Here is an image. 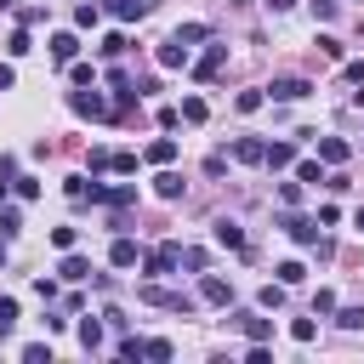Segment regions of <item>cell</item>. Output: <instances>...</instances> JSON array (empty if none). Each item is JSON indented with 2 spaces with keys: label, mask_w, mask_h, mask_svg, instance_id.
Instances as JSON below:
<instances>
[{
  "label": "cell",
  "mask_w": 364,
  "mask_h": 364,
  "mask_svg": "<svg viewBox=\"0 0 364 364\" xmlns=\"http://www.w3.org/2000/svg\"><path fill=\"white\" fill-rule=\"evenodd\" d=\"M307 91H313V80H296V74H290V80H273L267 97H273V103H302Z\"/></svg>",
  "instance_id": "cell-1"
},
{
  "label": "cell",
  "mask_w": 364,
  "mask_h": 364,
  "mask_svg": "<svg viewBox=\"0 0 364 364\" xmlns=\"http://www.w3.org/2000/svg\"><path fill=\"white\" fill-rule=\"evenodd\" d=\"M176 256H182L176 245H160V251H148V262H143V273H148V279H165V273L176 267Z\"/></svg>",
  "instance_id": "cell-2"
},
{
  "label": "cell",
  "mask_w": 364,
  "mask_h": 364,
  "mask_svg": "<svg viewBox=\"0 0 364 364\" xmlns=\"http://www.w3.org/2000/svg\"><path fill=\"white\" fill-rule=\"evenodd\" d=\"M69 108H74V114H85V120H108V103L97 97V91H74Z\"/></svg>",
  "instance_id": "cell-3"
},
{
  "label": "cell",
  "mask_w": 364,
  "mask_h": 364,
  "mask_svg": "<svg viewBox=\"0 0 364 364\" xmlns=\"http://www.w3.org/2000/svg\"><path fill=\"white\" fill-rule=\"evenodd\" d=\"M234 325H239L251 342H267V336H273V318H262V313H234Z\"/></svg>",
  "instance_id": "cell-4"
},
{
  "label": "cell",
  "mask_w": 364,
  "mask_h": 364,
  "mask_svg": "<svg viewBox=\"0 0 364 364\" xmlns=\"http://www.w3.org/2000/svg\"><path fill=\"white\" fill-rule=\"evenodd\" d=\"M200 296H205L211 307H227V296H234V285H227V279H216V273H205V279H200Z\"/></svg>",
  "instance_id": "cell-5"
},
{
  "label": "cell",
  "mask_w": 364,
  "mask_h": 364,
  "mask_svg": "<svg viewBox=\"0 0 364 364\" xmlns=\"http://www.w3.org/2000/svg\"><path fill=\"white\" fill-rule=\"evenodd\" d=\"M285 234H290L296 245H318V222H307V216H285Z\"/></svg>",
  "instance_id": "cell-6"
},
{
  "label": "cell",
  "mask_w": 364,
  "mask_h": 364,
  "mask_svg": "<svg viewBox=\"0 0 364 364\" xmlns=\"http://www.w3.org/2000/svg\"><path fill=\"white\" fill-rule=\"evenodd\" d=\"M222 63H227V46H211V52L200 57V69H194V80H216V74H222Z\"/></svg>",
  "instance_id": "cell-7"
},
{
  "label": "cell",
  "mask_w": 364,
  "mask_h": 364,
  "mask_svg": "<svg viewBox=\"0 0 364 364\" xmlns=\"http://www.w3.org/2000/svg\"><path fill=\"white\" fill-rule=\"evenodd\" d=\"M52 57H57V63H74V57H80V34H69V29L52 34Z\"/></svg>",
  "instance_id": "cell-8"
},
{
  "label": "cell",
  "mask_w": 364,
  "mask_h": 364,
  "mask_svg": "<svg viewBox=\"0 0 364 364\" xmlns=\"http://www.w3.org/2000/svg\"><path fill=\"white\" fill-rule=\"evenodd\" d=\"M262 165H267V171H285V165H296V148H290V143H267Z\"/></svg>",
  "instance_id": "cell-9"
},
{
  "label": "cell",
  "mask_w": 364,
  "mask_h": 364,
  "mask_svg": "<svg viewBox=\"0 0 364 364\" xmlns=\"http://www.w3.org/2000/svg\"><path fill=\"white\" fill-rule=\"evenodd\" d=\"M143 160H148V165H171V160H176V136H154Z\"/></svg>",
  "instance_id": "cell-10"
},
{
  "label": "cell",
  "mask_w": 364,
  "mask_h": 364,
  "mask_svg": "<svg viewBox=\"0 0 364 364\" xmlns=\"http://www.w3.org/2000/svg\"><path fill=\"white\" fill-rule=\"evenodd\" d=\"M262 154H267V143H256V136H239V143H234V160L239 165H262Z\"/></svg>",
  "instance_id": "cell-11"
},
{
  "label": "cell",
  "mask_w": 364,
  "mask_h": 364,
  "mask_svg": "<svg viewBox=\"0 0 364 364\" xmlns=\"http://www.w3.org/2000/svg\"><path fill=\"white\" fill-rule=\"evenodd\" d=\"M211 234H216V245H227V251H245V234H239V222H227V216H222V222L211 227Z\"/></svg>",
  "instance_id": "cell-12"
},
{
  "label": "cell",
  "mask_w": 364,
  "mask_h": 364,
  "mask_svg": "<svg viewBox=\"0 0 364 364\" xmlns=\"http://www.w3.org/2000/svg\"><path fill=\"white\" fill-rule=\"evenodd\" d=\"M160 69H188V46H182V40H165V46H160Z\"/></svg>",
  "instance_id": "cell-13"
},
{
  "label": "cell",
  "mask_w": 364,
  "mask_h": 364,
  "mask_svg": "<svg viewBox=\"0 0 364 364\" xmlns=\"http://www.w3.org/2000/svg\"><path fill=\"white\" fill-rule=\"evenodd\" d=\"M318 160L325 165H347V143L342 136H318Z\"/></svg>",
  "instance_id": "cell-14"
},
{
  "label": "cell",
  "mask_w": 364,
  "mask_h": 364,
  "mask_svg": "<svg viewBox=\"0 0 364 364\" xmlns=\"http://www.w3.org/2000/svg\"><path fill=\"white\" fill-rule=\"evenodd\" d=\"M57 273L80 285V279H91V262H85V256H74V251H63V267H57Z\"/></svg>",
  "instance_id": "cell-15"
},
{
  "label": "cell",
  "mask_w": 364,
  "mask_h": 364,
  "mask_svg": "<svg viewBox=\"0 0 364 364\" xmlns=\"http://www.w3.org/2000/svg\"><path fill=\"white\" fill-rule=\"evenodd\" d=\"M108 262L114 267H136V239H114L108 245Z\"/></svg>",
  "instance_id": "cell-16"
},
{
  "label": "cell",
  "mask_w": 364,
  "mask_h": 364,
  "mask_svg": "<svg viewBox=\"0 0 364 364\" xmlns=\"http://www.w3.org/2000/svg\"><path fill=\"white\" fill-rule=\"evenodd\" d=\"M154 194H160V200H182V176H176V171H160V176H154Z\"/></svg>",
  "instance_id": "cell-17"
},
{
  "label": "cell",
  "mask_w": 364,
  "mask_h": 364,
  "mask_svg": "<svg viewBox=\"0 0 364 364\" xmlns=\"http://www.w3.org/2000/svg\"><path fill=\"white\" fill-rule=\"evenodd\" d=\"M97 18H103V0H80V6H74V23L80 29H97Z\"/></svg>",
  "instance_id": "cell-18"
},
{
  "label": "cell",
  "mask_w": 364,
  "mask_h": 364,
  "mask_svg": "<svg viewBox=\"0 0 364 364\" xmlns=\"http://www.w3.org/2000/svg\"><path fill=\"white\" fill-rule=\"evenodd\" d=\"M108 12H114L120 23H136V18H143L148 6H143V0H108Z\"/></svg>",
  "instance_id": "cell-19"
},
{
  "label": "cell",
  "mask_w": 364,
  "mask_h": 364,
  "mask_svg": "<svg viewBox=\"0 0 364 364\" xmlns=\"http://www.w3.org/2000/svg\"><path fill=\"white\" fill-rule=\"evenodd\" d=\"M176 120H188V125H205V97H182Z\"/></svg>",
  "instance_id": "cell-20"
},
{
  "label": "cell",
  "mask_w": 364,
  "mask_h": 364,
  "mask_svg": "<svg viewBox=\"0 0 364 364\" xmlns=\"http://www.w3.org/2000/svg\"><path fill=\"white\" fill-rule=\"evenodd\" d=\"M80 347H85V353L103 347V325H97V318H85V325H80Z\"/></svg>",
  "instance_id": "cell-21"
},
{
  "label": "cell",
  "mask_w": 364,
  "mask_h": 364,
  "mask_svg": "<svg viewBox=\"0 0 364 364\" xmlns=\"http://www.w3.org/2000/svg\"><path fill=\"white\" fill-rule=\"evenodd\" d=\"M205 34H211V29H205V23H182V29H176V34H171V40H182V46H188V52H194V46H200V40H205Z\"/></svg>",
  "instance_id": "cell-22"
},
{
  "label": "cell",
  "mask_w": 364,
  "mask_h": 364,
  "mask_svg": "<svg viewBox=\"0 0 364 364\" xmlns=\"http://www.w3.org/2000/svg\"><path fill=\"white\" fill-rule=\"evenodd\" d=\"M12 325H18V302H12V296H0V342L12 336Z\"/></svg>",
  "instance_id": "cell-23"
},
{
  "label": "cell",
  "mask_w": 364,
  "mask_h": 364,
  "mask_svg": "<svg viewBox=\"0 0 364 364\" xmlns=\"http://www.w3.org/2000/svg\"><path fill=\"white\" fill-rule=\"evenodd\" d=\"M171 353H176V347H171L165 336H154V342H143V358H154V364H165Z\"/></svg>",
  "instance_id": "cell-24"
},
{
  "label": "cell",
  "mask_w": 364,
  "mask_h": 364,
  "mask_svg": "<svg viewBox=\"0 0 364 364\" xmlns=\"http://www.w3.org/2000/svg\"><path fill=\"white\" fill-rule=\"evenodd\" d=\"M273 273H279V285H302V279H307V267H302V262H279Z\"/></svg>",
  "instance_id": "cell-25"
},
{
  "label": "cell",
  "mask_w": 364,
  "mask_h": 364,
  "mask_svg": "<svg viewBox=\"0 0 364 364\" xmlns=\"http://www.w3.org/2000/svg\"><path fill=\"white\" fill-rule=\"evenodd\" d=\"M12 171H18V160L0 154V205H6V194H12Z\"/></svg>",
  "instance_id": "cell-26"
},
{
  "label": "cell",
  "mask_w": 364,
  "mask_h": 364,
  "mask_svg": "<svg viewBox=\"0 0 364 364\" xmlns=\"http://www.w3.org/2000/svg\"><path fill=\"white\" fill-rule=\"evenodd\" d=\"M262 103H267V91H239V103H234V108H239V114H256Z\"/></svg>",
  "instance_id": "cell-27"
},
{
  "label": "cell",
  "mask_w": 364,
  "mask_h": 364,
  "mask_svg": "<svg viewBox=\"0 0 364 364\" xmlns=\"http://www.w3.org/2000/svg\"><path fill=\"white\" fill-rule=\"evenodd\" d=\"M336 325H342V330H364V307H342Z\"/></svg>",
  "instance_id": "cell-28"
},
{
  "label": "cell",
  "mask_w": 364,
  "mask_h": 364,
  "mask_svg": "<svg viewBox=\"0 0 364 364\" xmlns=\"http://www.w3.org/2000/svg\"><path fill=\"white\" fill-rule=\"evenodd\" d=\"M29 46H34V40H29V29H18V34L6 40V57H29Z\"/></svg>",
  "instance_id": "cell-29"
},
{
  "label": "cell",
  "mask_w": 364,
  "mask_h": 364,
  "mask_svg": "<svg viewBox=\"0 0 364 364\" xmlns=\"http://www.w3.org/2000/svg\"><path fill=\"white\" fill-rule=\"evenodd\" d=\"M290 336H296V342H302V347H307V342H313V336H318V325H313V318H290Z\"/></svg>",
  "instance_id": "cell-30"
},
{
  "label": "cell",
  "mask_w": 364,
  "mask_h": 364,
  "mask_svg": "<svg viewBox=\"0 0 364 364\" xmlns=\"http://www.w3.org/2000/svg\"><path fill=\"white\" fill-rule=\"evenodd\" d=\"M23 358H29V364H52V342H29Z\"/></svg>",
  "instance_id": "cell-31"
},
{
  "label": "cell",
  "mask_w": 364,
  "mask_h": 364,
  "mask_svg": "<svg viewBox=\"0 0 364 364\" xmlns=\"http://www.w3.org/2000/svg\"><path fill=\"white\" fill-rule=\"evenodd\" d=\"M18 227H23V216H18L12 205H6V211H0V239H12V234H18Z\"/></svg>",
  "instance_id": "cell-32"
},
{
  "label": "cell",
  "mask_w": 364,
  "mask_h": 364,
  "mask_svg": "<svg viewBox=\"0 0 364 364\" xmlns=\"http://www.w3.org/2000/svg\"><path fill=\"white\" fill-rule=\"evenodd\" d=\"M97 52H103V57H120V52H125V34H120V29H114V34H103Z\"/></svg>",
  "instance_id": "cell-33"
},
{
  "label": "cell",
  "mask_w": 364,
  "mask_h": 364,
  "mask_svg": "<svg viewBox=\"0 0 364 364\" xmlns=\"http://www.w3.org/2000/svg\"><path fill=\"white\" fill-rule=\"evenodd\" d=\"M69 80H74V85H97V69H91V63H74Z\"/></svg>",
  "instance_id": "cell-34"
},
{
  "label": "cell",
  "mask_w": 364,
  "mask_h": 364,
  "mask_svg": "<svg viewBox=\"0 0 364 364\" xmlns=\"http://www.w3.org/2000/svg\"><path fill=\"white\" fill-rule=\"evenodd\" d=\"M108 171H125V176H131V171H136V154H131V148H114V165H108Z\"/></svg>",
  "instance_id": "cell-35"
},
{
  "label": "cell",
  "mask_w": 364,
  "mask_h": 364,
  "mask_svg": "<svg viewBox=\"0 0 364 364\" xmlns=\"http://www.w3.org/2000/svg\"><path fill=\"white\" fill-rule=\"evenodd\" d=\"M74 239H80L74 227H52V245H57V251H74Z\"/></svg>",
  "instance_id": "cell-36"
},
{
  "label": "cell",
  "mask_w": 364,
  "mask_h": 364,
  "mask_svg": "<svg viewBox=\"0 0 364 364\" xmlns=\"http://www.w3.org/2000/svg\"><path fill=\"white\" fill-rule=\"evenodd\" d=\"M318 313H336V290H318V296H313V318H318Z\"/></svg>",
  "instance_id": "cell-37"
},
{
  "label": "cell",
  "mask_w": 364,
  "mask_h": 364,
  "mask_svg": "<svg viewBox=\"0 0 364 364\" xmlns=\"http://www.w3.org/2000/svg\"><path fill=\"white\" fill-rule=\"evenodd\" d=\"M296 176H302V182H325V171H318V160H302V165H296Z\"/></svg>",
  "instance_id": "cell-38"
},
{
  "label": "cell",
  "mask_w": 364,
  "mask_h": 364,
  "mask_svg": "<svg viewBox=\"0 0 364 364\" xmlns=\"http://www.w3.org/2000/svg\"><path fill=\"white\" fill-rule=\"evenodd\" d=\"M307 6H313V18H325V23H330V18H336V6H342V0H307Z\"/></svg>",
  "instance_id": "cell-39"
},
{
  "label": "cell",
  "mask_w": 364,
  "mask_h": 364,
  "mask_svg": "<svg viewBox=\"0 0 364 364\" xmlns=\"http://www.w3.org/2000/svg\"><path fill=\"white\" fill-rule=\"evenodd\" d=\"M302 200V182H279V205H296Z\"/></svg>",
  "instance_id": "cell-40"
},
{
  "label": "cell",
  "mask_w": 364,
  "mask_h": 364,
  "mask_svg": "<svg viewBox=\"0 0 364 364\" xmlns=\"http://www.w3.org/2000/svg\"><path fill=\"white\" fill-rule=\"evenodd\" d=\"M262 307H285V285H267L262 290Z\"/></svg>",
  "instance_id": "cell-41"
},
{
  "label": "cell",
  "mask_w": 364,
  "mask_h": 364,
  "mask_svg": "<svg viewBox=\"0 0 364 364\" xmlns=\"http://www.w3.org/2000/svg\"><path fill=\"white\" fill-rule=\"evenodd\" d=\"M251 364H273V353H267V342H251V353H245Z\"/></svg>",
  "instance_id": "cell-42"
},
{
  "label": "cell",
  "mask_w": 364,
  "mask_h": 364,
  "mask_svg": "<svg viewBox=\"0 0 364 364\" xmlns=\"http://www.w3.org/2000/svg\"><path fill=\"white\" fill-rule=\"evenodd\" d=\"M12 80H18V74H12V63H0V91H12Z\"/></svg>",
  "instance_id": "cell-43"
},
{
  "label": "cell",
  "mask_w": 364,
  "mask_h": 364,
  "mask_svg": "<svg viewBox=\"0 0 364 364\" xmlns=\"http://www.w3.org/2000/svg\"><path fill=\"white\" fill-rule=\"evenodd\" d=\"M296 6V0H267V12H290Z\"/></svg>",
  "instance_id": "cell-44"
},
{
  "label": "cell",
  "mask_w": 364,
  "mask_h": 364,
  "mask_svg": "<svg viewBox=\"0 0 364 364\" xmlns=\"http://www.w3.org/2000/svg\"><path fill=\"white\" fill-rule=\"evenodd\" d=\"M353 108H364V85H358V91H353Z\"/></svg>",
  "instance_id": "cell-45"
},
{
  "label": "cell",
  "mask_w": 364,
  "mask_h": 364,
  "mask_svg": "<svg viewBox=\"0 0 364 364\" xmlns=\"http://www.w3.org/2000/svg\"><path fill=\"white\" fill-rule=\"evenodd\" d=\"M353 227H364V205H358V216H353Z\"/></svg>",
  "instance_id": "cell-46"
},
{
  "label": "cell",
  "mask_w": 364,
  "mask_h": 364,
  "mask_svg": "<svg viewBox=\"0 0 364 364\" xmlns=\"http://www.w3.org/2000/svg\"><path fill=\"white\" fill-rule=\"evenodd\" d=\"M12 6H18V0H0V12H12Z\"/></svg>",
  "instance_id": "cell-47"
},
{
  "label": "cell",
  "mask_w": 364,
  "mask_h": 364,
  "mask_svg": "<svg viewBox=\"0 0 364 364\" xmlns=\"http://www.w3.org/2000/svg\"><path fill=\"white\" fill-rule=\"evenodd\" d=\"M0 262H6V239H0Z\"/></svg>",
  "instance_id": "cell-48"
}]
</instances>
